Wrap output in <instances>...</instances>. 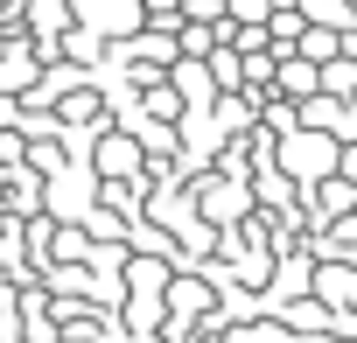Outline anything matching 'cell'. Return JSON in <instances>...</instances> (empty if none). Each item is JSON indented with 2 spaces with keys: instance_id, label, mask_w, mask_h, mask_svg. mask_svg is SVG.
Wrapping results in <instances>:
<instances>
[{
  "instance_id": "cell-9",
  "label": "cell",
  "mask_w": 357,
  "mask_h": 343,
  "mask_svg": "<svg viewBox=\"0 0 357 343\" xmlns=\"http://www.w3.org/2000/svg\"><path fill=\"white\" fill-rule=\"evenodd\" d=\"M98 168H105V176H133V168H140V147H133V140H105V147H98Z\"/></svg>"
},
{
  "instance_id": "cell-10",
  "label": "cell",
  "mask_w": 357,
  "mask_h": 343,
  "mask_svg": "<svg viewBox=\"0 0 357 343\" xmlns=\"http://www.w3.org/2000/svg\"><path fill=\"white\" fill-rule=\"evenodd\" d=\"M266 15H273V0H225L231 29H266Z\"/></svg>"
},
{
  "instance_id": "cell-4",
  "label": "cell",
  "mask_w": 357,
  "mask_h": 343,
  "mask_svg": "<svg viewBox=\"0 0 357 343\" xmlns=\"http://www.w3.org/2000/svg\"><path fill=\"white\" fill-rule=\"evenodd\" d=\"M77 15L91 36H133L140 29V0H77Z\"/></svg>"
},
{
  "instance_id": "cell-11",
  "label": "cell",
  "mask_w": 357,
  "mask_h": 343,
  "mask_svg": "<svg viewBox=\"0 0 357 343\" xmlns=\"http://www.w3.org/2000/svg\"><path fill=\"white\" fill-rule=\"evenodd\" d=\"M315 287H322V301H329V308H343V301H350V266H322V273H315Z\"/></svg>"
},
{
  "instance_id": "cell-13",
  "label": "cell",
  "mask_w": 357,
  "mask_h": 343,
  "mask_svg": "<svg viewBox=\"0 0 357 343\" xmlns=\"http://www.w3.org/2000/svg\"><path fill=\"white\" fill-rule=\"evenodd\" d=\"M190 22H225V0H175Z\"/></svg>"
},
{
  "instance_id": "cell-16",
  "label": "cell",
  "mask_w": 357,
  "mask_h": 343,
  "mask_svg": "<svg viewBox=\"0 0 357 343\" xmlns=\"http://www.w3.org/2000/svg\"><path fill=\"white\" fill-rule=\"evenodd\" d=\"M273 8H280V0H273Z\"/></svg>"
},
{
  "instance_id": "cell-3",
  "label": "cell",
  "mask_w": 357,
  "mask_h": 343,
  "mask_svg": "<svg viewBox=\"0 0 357 343\" xmlns=\"http://www.w3.org/2000/svg\"><path fill=\"white\" fill-rule=\"evenodd\" d=\"M168 84H175V98H183V112H211V98H218L204 56H175V63H168Z\"/></svg>"
},
{
  "instance_id": "cell-12",
  "label": "cell",
  "mask_w": 357,
  "mask_h": 343,
  "mask_svg": "<svg viewBox=\"0 0 357 343\" xmlns=\"http://www.w3.org/2000/svg\"><path fill=\"white\" fill-rule=\"evenodd\" d=\"M140 112H154V119H175V112H183V98H175V91H161V84H147V105Z\"/></svg>"
},
{
  "instance_id": "cell-1",
  "label": "cell",
  "mask_w": 357,
  "mask_h": 343,
  "mask_svg": "<svg viewBox=\"0 0 357 343\" xmlns=\"http://www.w3.org/2000/svg\"><path fill=\"white\" fill-rule=\"evenodd\" d=\"M336 154H343V140H329L315 126H287V140H280V168H287L294 183H322L329 168H336Z\"/></svg>"
},
{
  "instance_id": "cell-15",
  "label": "cell",
  "mask_w": 357,
  "mask_h": 343,
  "mask_svg": "<svg viewBox=\"0 0 357 343\" xmlns=\"http://www.w3.org/2000/svg\"><path fill=\"white\" fill-rule=\"evenodd\" d=\"M15 112H22V105H15V98H8V91H0V126H8V119H15Z\"/></svg>"
},
{
  "instance_id": "cell-6",
  "label": "cell",
  "mask_w": 357,
  "mask_h": 343,
  "mask_svg": "<svg viewBox=\"0 0 357 343\" xmlns=\"http://www.w3.org/2000/svg\"><path fill=\"white\" fill-rule=\"evenodd\" d=\"M126 56L133 63H147V70H161V63H175V36H161V29H133V43H126Z\"/></svg>"
},
{
  "instance_id": "cell-14",
  "label": "cell",
  "mask_w": 357,
  "mask_h": 343,
  "mask_svg": "<svg viewBox=\"0 0 357 343\" xmlns=\"http://www.w3.org/2000/svg\"><path fill=\"white\" fill-rule=\"evenodd\" d=\"M204 211H211V218H231V211H238V190H211Z\"/></svg>"
},
{
  "instance_id": "cell-5",
  "label": "cell",
  "mask_w": 357,
  "mask_h": 343,
  "mask_svg": "<svg viewBox=\"0 0 357 343\" xmlns=\"http://www.w3.org/2000/svg\"><path fill=\"white\" fill-rule=\"evenodd\" d=\"M287 49L308 56V63H329V56H343V29H315V22H301V36H294Z\"/></svg>"
},
{
  "instance_id": "cell-2",
  "label": "cell",
  "mask_w": 357,
  "mask_h": 343,
  "mask_svg": "<svg viewBox=\"0 0 357 343\" xmlns=\"http://www.w3.org/2000/svg\"><path fill=\"white\" fill-rule=\"evenodd\" d=\"M294 126H315V133H329V140H350V133H357V119H350V98H329V91H308V98H294Z\"/></svg>"
},
{
  "instance_id": "cell-8",
  "label": "cell",
  "mask_w": 357,
  "mask_h": 343,
  "mask_svg": "<svg viewBox=\"0 0 357 343\" xmlns=\"http://www.w3.org/2000/svg\"><path fill=\"white\" fill-rule=\"evenodd\" d=\"M350 204H357V197H350V183L329 168V176L315 183V211H322V218H350Z\"/></svg>"
},
{
  "instance_id": "cell-7",
  "label": "cell",
  "mask_w": 357,
  "mask_h": 343,
  "mask_svg": "<svg viewBox=\"0 0 357 343\" xmlns=\"http://www.w3.org/2000/svg\"><path fill=\"white\" fill-rule=\"evenodd\" d=\"M294 8H301V22H315V29H343L350 36V0H294Z\"/></svg>"
}]
</instances>
